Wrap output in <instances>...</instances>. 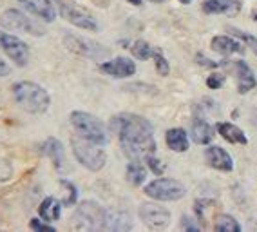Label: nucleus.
I'll return each mask as SVG.
<instances>
[{"mask_svg":"<svg viewBox=\"0 0 257 232\" xmlns=\"http://www.w3.org/2000/svg\"><path fill=\"white\" fill-rule=\"evenodd\" d=\"M110 129L118 133L119 144L128 160H147L156 153V140L151 122L143 116L121 112L110 120Z\"/></svg>","mask_w":257,"mask_h":232,"instance_id":"obj_1","label":"nucleus"},{"mask_svg":"<svg viewBox=\"0 0 257 232\" xmlns=\"http://www.w3.org/2000/svg\"><path fill=\"white\" fill-rule=\"evenodd\" d=\"M11 93L17 105L29 114H44L51 105V96L42 85L35 82H17L11 87Z\"/></svg>","mask_w":257,"mask_h":232,"instance_id":"obj_2","label":"nucleus"},{"mask_svg":"<svg viewBox=\"0 0 257 232\" xmlns=\"http://www.w3.org/2000/svg\"><path fill=\"white\" fill-rule=\"evenodd\" d=\"M71 145H73L74 158L82 163L83 167L89 169L92 172H98L105 167L107 154L101 149L100 144L91 142V140L83 138V136H73L71 138Z\"/></svg>","mask_w":257,"mask_h":232,"instance_id":"obj_3","label":"nucleus"},{"mask_svg":"<svg viewBox=\"0 0 257 232\" xmlns=\"http://www.w3.org/2000/svg\"><path fill=\"white\" fill-rule=\"evenodd\" d=\"M69 120H71V126L74 127V131L80 136H83V138L96 142L100 145H105L109 142V135H107L105 126L98 120L96 116L83 111H73Z\"/></svg>","mask_w":257,"mask_h":232,"instance_id":"obj_4","label":"nucleus"},{"mask_svg":"<svg viewBox=\"0 0 257 232\" xmlns=\"http://www.w3.org/2000/svg\"><path fill=\"white\" fill-rule=\"evenodd\" d=\"M105 210L96 201H82L73 214V228L76 230H103Z\"/></svg>","mask_w":257,"mask_h":232,"instance_id":"obj_5","label":"nucleus"},{"mask_svg":"<svg viewBox=\"0 0 257 232\" xmlns=\"http://www.w3.org/2000/svg\"><path fill=\"white\" fill-rule=\"evenodd\" d=\"M0 26L8 31H24L35 37H44L46 29L42 28L37 20H33L26 13L19 10H6L0 17Z\"/></svg>","mask_w":257,"mask_h":232,"instance_id":"obj_6","label":"nucleus"},{"mask_svg":"<svg viewBox=\"0 0 257 232\" xmlns=\"http://www.w3.org/2000/svg\"><path fill=\"white\" fill-rule=\"evenodd\" d=\"M145 194L152 200L158 201H176L181 200L185 194H187V189H185L183 183H179L178 180H172V178H160V180L151 181L147 187H145Z\"/></svg>","mask_w":257,"mask_h":232,"instance_id":"obj_7","label":"nucleus"},{"mask_svg":"<svg viewBox=\"0 0 257 232\" xmlns=\"http://www.w3.org/2000/svg\"><path fill=\"white\" fill-rule=\"evenodd\" d=\"M0 49L19 67H26L28 65L31 51H29L28 44L20 40L19 37H15V35H11L8 31H0Z\"/></svg>","mask_w":257,"mask_h":232,"instance_id":"obj_8","label":"nucleus"},{"mask_svg":"<svg viewBox=\"0 0 257 232\" xmlns=\"http://www.w3.org/2000/svg\"><path fill=\"white\" fill-rule=\"evenodd\" d=\"M140 218L149 228H167L170 223V210L156 203H142L140 205Z\"/></svg>","mask_w":257,"mask_h":232,"instance_id":"obj_9","label":"nucleus"},{"mask_svg":"<svg viewBox=\"0 0 257 232\" xmlns=\"http://www.w3.org/2000/svg\"><path fill=\"white\" fill-rule=\"evenodd\" d=\"M56 6H58L62 19H65L69 24H73V26H76L80 29H85V31H98L96 20L92 19V17H89L87 13H83L82 10L65 4V2H56Z\"/></svg>","mask_w":257,"mask_h":232,"instance_id":"obj_10","label":"nucleus"},{"mask_svg":"<svg viewBox=\"0 0 257 232\" xmlns=\"http://www.w3.org/2000/svg\"><path fill=\"white\" fill-rule=\"evenodd\" d=\"M65 46L67 49L76 55H82V56H91V58H100V56H107L109 51L103 49L100 44L96 42H91L87 38H82V37H74V35H67L64 38Z\"/></svg>","mask_w":257,"mask_h":232,"instance_id":"obj_11","label":"nucleus"},{"mask_svg":"<svg viewBox=\"0 0 257 232\" xmlns=\"http://www.w3.org/2000/svg\"><path fill=\"white\" fill-rule=\"evenodd\" d=\"M24 10L44 22H55L56 10L51 0H19Z\"/></svg>","mask_w":257,"mask_h":232,"instance_id":"obj_12","label":"nucleus"},{"mask_svg":"<svg viewBox=\"0 0 257 232\" xmlns=\"http://www.w3.org/2000/svg\"><path fill=\"white\" fill-rule=\"evenodd\" d=\"M100 69L112 78H128L136 73V65H134L133 60H128L125 56H118L114 60L103 62L100 65Z\"/></svg>","mask_w":257,"mask_h":232,"instance_id":"obj_13","label":"nucleus"},{"mask_svg":"<svg viewBox=\"0 0 257 232\" xmlns=\"http://www.w3.org/2000/svg\"><path fill=\"white\" fill-rule=\"evenodd\" d=\"M133 228V219L131 214L125 210L110 209L105 210V218H103V230H114V232H123Z\"/></svg>","mask_w":257,"mask_h":232,"instance_id":"obj_14","label":"nucleus"},{"mask_svg":"<svg viewBox=\"0 0 257 232\" xmlns=\"http://www.w3.org/2000/svg\"><path fill=\"white\" fill-rule=\"evenodd\" d=\"M205 158H207L208 165L217 171H225L230 172L234 169V162H232V156L226 153L225 149L217 147V145H212L205 151Z\"/></svg>","mask_w":257,"mask_h":232,"instance_id":"obj_15","label":"nucleus"},{"mask_svg":"<svg viewBox=\"0 0 257 232\" xmlns=\"http://www.w3.org/2000/svg\"><path fill=\"white\" fill-rule=\"evenodd\" d=\"M234 74H235V78H237V91L241 94L248 93L250 89L255 87L257 80H255V76H253L252 69L248 67L246 62H243V60L235 62L234 64Z\"/></svg>","mask_w":257,"mask_h":232,"instance_id":"obj_16","label":"nucleus"},{"mask_svg":"<svg viewBox=\"0 0 257 232\" xmlns=\"http://www.w3.org/2000/svg\"><path fill=\"white\" fill-rule=\"evenodd\" d=\"M44 151H46L47 158L53 162L56 171H62L65 167V151L62 142L56 138H47L46 144H44Z\"/></svg>","mask_w":257,"mask_h":232,"instance_id":"obj_17","label":"nucleus"},{"mask_svg":"<svg viewBox=\"0 0 257 232\" xmlns=\"http://www.w3.org/2000/svg\"><path fill=\"white\" fill-rule=\"evenodd\" d=\"M212 49L225 56L234 55V53H244V46H241L237 40L230 37H214L212 38Z\"/></svg>","mask_w":257,"mask_h":232,"instance_id":"obj_18","label":"nucleus"},{"mask_svg":"<svg viewBox=\"0 0 257 232\" xmlns=\"http://www.w3.org/2000/svg\"><path fill=\"white\" fill-rule=\"evenodd\" d=\"M217 133H219L223 138L226 140V142H230V144H239V145H246L248 140L246 136H244V133L241 129H239L237 126H234V124H226V122H219L216 126Z\"/></svg>","mask_w":257,"mask_h":232,"instance_id":"obj_19","label":"nucleus"},{"mask_svg":"<svg viewBox=\"0 0 257 232\" xmlns=\"http://www.w3.org/2000/svg\"><path fill=\"white\" fill-rule=\"evenodd\" d=\"M190 135H192L194 144L207 145V144H210L212 138H214V127L208 126L205 120H199V118H198V120H194Z\"/></svg>","mask_w":257,"mask_h":232,"instance_id":"obj_20","label":"nucleus"},{"mask_svg":"<svg viewBox=\"0 0 257 232\" xmlns=\"http://www.w3.org/2000/svg\"><path fill=\"white\" fill-rule=\"evenodd\" d=\"M38 214L44 221H56V219H60V214H62V203L53 196H47L38 207Z\"/></svg>","mask_w":257,"mask_h":232,"instance_id":"obj_21","label":"nucleus"},{"mask_svg":"<svg viewBox=\"0 0 257 232\" xmlns=\"http://www.w3.org/2000/svg\"><path fill=\"white\" fill-rule=\"evenodd\" d=\"M167 140V145H169L170 151H174V153H185L188 149V138H187V133L183 129H179V127H174V129H169L165 135Z\"/></svg>","mask_w":257,"mask_h":232,"instance_id":"obj_22","label":"nucleus"},{"mask_svg":"<svg viewBox=\"0 0 257 232\" xmlns=\"http://www.w3.org/2000/svg\"><path fill=\"white\" fill-rule=\"evenodd\" d=\"M125 176H127V181L131 183V185L138 187V185H142L143 181H145V178H147V171H145V167H143L140 162L131 160V163L127 165Z\"/></svg>","mask_w":257,"mask_h":232,"instance_id":"obj_23","label":"nucleus"},{"mask_svg":"<svg viewBox=\"0 0 257 232\" xmlns=\"http://www.w3.org/2000/svg\"><path fill=\"white\" fill-rule=\"evenodd\" d=\"M214 230L217 232H239L241 227L232 216H219L214 223Z\"/></svg>","mask_w":257,"mask_h":232,"instance_id":"obj_24","label":"nucleus"},{"mask_svg":"<svg viewBox=\"0 0 257 232\" xmlns=\"http://www.w3.org/2000/svg\"><path fill=\"white\" fill-rule=\"evenodd\" d=\"M60 185H62V189H64V198H62V203L64 205H74L76 203V198H78V190H76V187L71 183V181L67 180H62L60 181Z\"/></svg>","mask_w":257,"mask_h":232,"instance_id":"obj_25","label":"nucleus"},{"mask_svg":"<svg viewBox=\"0 0 257 232\" xmlns=\"http://www.w3.org/2000/svg\"><path fill=\"white\" fill-rule=\"evenodd\" d=\"M133 55L138 58V60H149L152 56V47L149 46L145 40H136L133 44Z\"/></svg>","mask_w":257,"mask_h":232,"instance_id":"obj_26","label":"nucleus"},{"mask_svg":"<svg viewBox=\"0 0 257 232\" xmlns=\"http://www.w3.org/2000/svg\"><path fill=\"white\" fill-rule=\"evenodd\" d=\"M152 56H154V62H156V71L161 74V76H167V74H169V71H170L167 58L161 55V51H152Z\"/></svg>","mask_w":257,"mask_h":232,"instance_id":"obj_27","label":"nucleus"},{"mask_svg":"<svg viewBox=\"0 0 257 232\" xmlns=\"http://www.w3.org/2000/svg\"><path fill=\"white\" fill-rule=\"evenodd\" d=\"M13 176V163L0 156V181H8Z\"/></svg>","mask_w":257,"mask_h":232,"instance_id":"obj_28","label":"nucleus"},{"mask_svg":"<svg viewBox=\"0 0 257 232\" xmlns=\"http://www.w3.org/2000/svg\"><path fill=\"white\" fill-rule=\"evenodd\" d=\"M228 31L232 33V35H235L237 38H241V40H244V44H246V46H250L253 51L257 53V38H253L252 35H246V33L239 31V29H235V28H230Z\"/></svg>","mask_w":257,"mask_h":232,"instance_id":"obj_29","label":"nucleus"},{"mask_svg":"<svg viewBox=\"0 0 257 232\" xmlns=\"http://www.w3.org/2000/svg\"><path fill=\"white\" fill-rule=\"evenodd\" d=\"M221 6H223V13H226L228 17H234L241 11V4L237 0H219Z\"/></svg>","mask_w":257,"mask_h":232,"instance_id":"obj_30","label":"nucleus"},{"mask_svg":"<svg viewBox=\"0 0 257 232\" xmlns=\"http://www.w3.org/2000/svg\"><path fill=\"white\" fill-rule=\"evenodd\" d=\"M29 227H31L33 230H37V232H56V228L53 227V225H49V223H44L42 219H38V218H33L31 221H29Z\"/></svg>","mask_w":257,"mask_h":232,"instance_id":"obj_31","label":"nucleus"},{"mask_svg":"<svg viewBox=\"0 0 257 232\" xmlns=\"http://www.w3.org/2000/svg\"><path fill=\"white\" fill-rule=\"evenodd\" d=\"M203 11L208 15L223 13V6H221L219 0H205V2H203Z\"/></svg>","mask_w":257,"mask_h":232,"instance_id":"obj_32","label":"nucleus"},{"mask_svg":"<svg viewBox=\"0 0 257 232\" xmlns=\"http://www.w3.org/2000/svg\"><path fill=\"white\" fill-rule=\"evenodd\" d=\"M145 162L149 163L151 171L154 172V174H158V176H161V174H163V171H165V165H163V163H161L158 158H154V154H152V156H149Z\"/></svg>","mask_w":257,"mask_h":232,"instance_id":"obj_33","label":"nucleus"},{"mask_svg":"<svg viewBox=\"0 0 257 232\" xmlns=\"http://www.w3.org/2000/svg\"><path fill=\"white\" fill-rule=\"evenodd\" d=\"M223 84H225V74H221V73H214L207 78V85L210 89H219Z\"/></svg>","mask_w":257,"mask_h":232,"instance_id":"obj_34","label":"nucleus"},{"mask_svg":"<svg viewBox=\"0 0 257 232\" xmlns=\"http://www.w3.org/2000/svg\"><path fill=\"white\" fill-rule=\"evenodd\" d=\"M181 228H185V230H188V232H198L201 227H199V223H194L192 218L183 216V218H181Z\"/></svg>","mask_w":257,"mask_h":232,"instance_id":"obj_35","label":"nucleus"},{"mask_svg":"<svg viewBox=\"0 0 257 232\" xmlns=\"http://www.w3.org/2000/svg\"><path fill=\"white\" fill-rule=\"evenodd\" d=\"M11 74V65L0 56V78H6V76H10Z\"/></svg>","mask_w":257,"mask_h":232,"instance_id":"obj_36","label":"nucleus"},{"mask_svg":"<svg viewBox=\"0 0 257 232\" xmlns=\"http://www.w3.org/2000/svg\"><path fill=\"white\" fill-rule=\"evenodd\" d=\"M196 60H198V64H201V65H208V67H217V62H208V58H205L203 55H198L196 56Z\"/></svg>","mask_w":257,"mask_h":232,"instance_id":"obj_37","label":"nucleus"},{"mask_svg":"<svg viewBox=\"0 0 257 232\" xmlns=\"http://www.w3.org/2000/svg\"><path fill=\"white\" fill-rule=\"evenodd\" d=\"M252 122H253V126L257 127V109H253L252 111Z\"/></svg>","mask_w":257,"mask_h":232,"instance_id":"obj_38","label":"nucleus"},{"mask_svg":"<svg viewBox=\"0 0 257 232\" xmlns=\"http://www.w3.org/2000/svg\"><path fill=\"white\" fill-rule=\"evenodd\" d=\"M128 2H131V4H134V6H140V4H142V0H128Z\"/></svg>","mask_w":257,"mask_h":232,"instance_id":"obj_39","label":"nucleus"},{"mask_svg":"<svg viewBox=\"0 0 257 232\" xmlns=\"http://www.w3.org/2000/svg\"><path fill=\"white\" fill-rule=\"evenodd\" d=\"M179 2H181V4H190L192 0H179Z\"/></svg>","mask_w":257,"mask_h":232,"instance_id":"obj_40","label":"nucleus"},{"mask_svg":"<svg viewBox=\"0 0 257 232\" xmlns=\"http://www.w3.org/2000/svg\"><path fill=\"white\" fill-rule=\"evenodd\" d=\"M151 2H154V4H161V2H165V0H151Z\"/></svg>","mask_w":257,"mask_h":232,"instance_id":"obj_41","label":"nucleus"},{"mask_svg":"<svg viewBox=\"0 0 257 232\" xmlns=\"http://www.w3.org/2000/svg\"><path fill=\"white\" fill-rule=\"evenodd\" d=\"M252 19H253V20H257V10H255V11H253V13H252Z\"/></svg>","mask_w":257,"mask_h":232,"instance_id":"obj_42","label":"nucleus"}]
</instances>
